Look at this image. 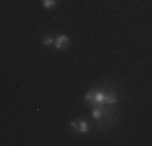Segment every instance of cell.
<instances>
[{
	"label": "cell",
	"mask_w": 152,
	"mask_h": 146,
	"mask_svg": "<svg viewBox=\"0 0 152 146\" xmlns=\"http://www.w3.org/2000/svg\"><path fill=\"white\" fill-rule=\"evenodd\" d=\"M89 131V125H88V122H84V120H81V122L78 123V133H88Z\"/></svg>",
	"instance_id": "7a4b0ae2"
},
{
	"label": "cell",
	"mask_w": 152,
	"mask_h": 146,
	"mask_svg": "<svg viewBox=\"0 0 152 146\" xmlns=\"http://www.w3.org/2000/svg\"><path fill=\"white\" fill-rule=\"evenodd\" d=\"M53 46H55L58 50L66 49V47L70 46V38H68V36H65V34H61V36H58V38H55V41H53Z\"/></svg>",
	"instance_id": "6da1fadb"
},
{
	"label": "cell",
	"mask_w": 152,
	"mask_h": 146,
	"mask_svg": "<svg viewBox=\"0 0 152 146\" xmlns=\"http://www.w3.org/2000/svg\"><path fill=\"white\" fill-rule=\"evenodd\" d=\"M57 0H42V5L45 7V8H52V7H55Z\"/></svg>",
	"instance_id": "277c9868"
},
{
	"label": "cell",
	"mask_w": 152,
	"mask_h": 146,
	"mask_svg": "<svg viewBox=\"0 0 152 146\" xmlns=\"http://www.w3.org/2000/svg\"><path fill=\"white\" fill-rule=\"evenodd\" d=\"M53 41H55V38H52V36H44V38H42V44H44V46H52Z\"/></svg>",
	"instance_id": "3957f363"
}]
</instances>
